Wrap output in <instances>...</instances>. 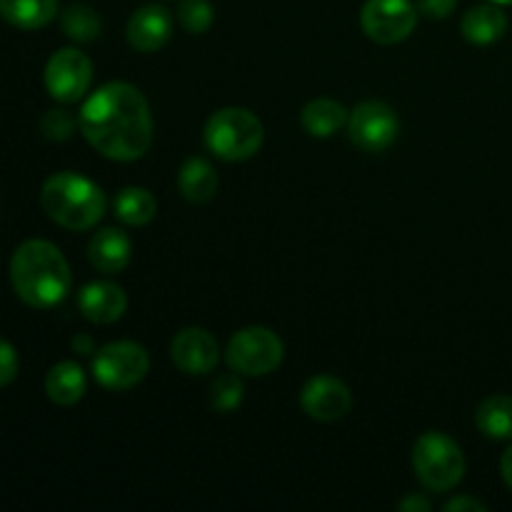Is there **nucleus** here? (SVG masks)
I'll use <instances>...</instances> for the list:
<instances>
[{"mask_svg": "<svg viewBox=\"0 0 512 512\" xmlns=\"http://www.w3.org/2000/svg\"><path fill=\"white\" fill-rule=\"evenodd\" d=\"M83 138L108 160L130 163L148 153L153 143V115L135 85L113 80L85 100L78 115Z\"/></svg>", "mask_w": 512, "mask_h": 512, "instance_id": "f257e3e1", "label": "nucleus"}, {"mask_svg": "<svg viewBox=\"0 0 512 512\" xmlns=\"http://www.w3.org/2000/svg\"><path fill=\"white\" fill-rule=\"evenodd\" d=\"M10 285L30 308H55L68 298L73 273L58 245L48 240H25L10 258Z\"/></svg>", "mask_w": 512, "mask_h": 512, "instance_id": "f03ea898", "label": "nucleus"}, {"mask_svg": "<svg viewBox=\"0 0 512 512\" xmlns=\"http://www.w3.org/2000/svg\"><path fill=\"white\" fill-rule=\"evenodd\" d=\"M40 205L53 223L65 230H90L105 215L108 200L103 188L85 175L65 170L50 175L40 188Z\"/></svg>", "mask_w": 512, "mask_h": 512, "instance_id": "7ed1b4c3", "label": "nucleus"}, {"mask_svg": "<svg viewBox=\"0 0 512 512\" xmlns=\"http://www.w3.org/2000/svg\"><path fill=\"white\" fill-rule=\"evenodd\" d=\"M203 140L210 153L225 163H243L263 148L265 128L253 110L230 105L210 115Z\"/></svg>", "mask_w": 512, "mask_h": 512, "instance_id": "20e7f679", "label": "nucleus"}, {"mask_svg": "<svg viewBox=\"0 0 512 512\" xmlns=\"http://www.w3.org/2000/svg\"><path fill=\"white\" fill-rule=\"evenodd\" d=\"M413 470L425 490L450 493L465 475V455L450 435L430 430L415 440Z\"/></svg>", "mask_w": 512, "mask_h": 512, "instance_id": "39448f33", "label": "nucleus"}, {"mask_svg": "<svg viewBox=\"0 0 512 512\" xmlns=\"http://www.w3.org/2000/svg\"><path fill=\"white\" fill-rule=\"evenodd\" d=\"M285 358V345L270 328L263 325H250V328L238 330L230 338L225 360L228 368L238 375L248 378H263V375L275 373Z\"/></svg>", "mask_w": 512, "mask_h": 512, "instance_id": "423d86ee", "label": "nucleus"}, {"mask_svg": "<svg viewBox=\"0 0 512 512\" xmlns=\"http://www.w3.org/2000/svg\"><path fill=\"white\" fill-rule=\"evenodd\" d=\"M150 373V355L148 350L133 340H118L108 343L93 355V378L105 390H123L135 388Z\"/></svg>", "mask_w": 512, "mask_h": 512, "instance_id": "0eeeda50", "label": "nucleus"}, {"mask_svg": "<svg viewBox=\"0 0 512 512\" xmlns=\"http://www.w3.org/2000/svg\"><path fill=\"white\" fill-rule=\"evenodd\" d=\"M360 25L373 43H403L418 25V5L413 0H365Z\"/></svg>", "mask_w": 512, "mask_h": 512, "instance_id": "6e6552de", "label": "nucleus"}, {"mask_svg": "<svg viewBox=\"0 0 512 512\" xmlns=\"http://www.w3.org/2000/svg\"><path fill=\"white\" fill-rule=\"evenodd\" d=\"M93 83V63L78 48H60L45 63V88L58 103H78Z\"/></svg>", "mask_w": 512, "mask_h": 512, "instance_id": "1a4fd4ad", "label": "nucleus"}, {"mask_svg": "<svg viewBox=\"0 0 512 512\" xmlns=\"http://www.w3.org/2000/svg\"><path fill=\"white\" fill-rule=\"evenodd\" d=\"M400 120L388 103L365 100L350 113L348 135L365 153H383L398 140Z\"/></svg>", "mask_w": 512, "mask_h": 512, "instance_id": "9d476101", "label": "nucleus"}, {"mask_svg": "<svg viewBox=\"0 0 512 512\" xmlns=\"http://www.w3.org/2000/svg\"><path fill=\"white\" fill-rule=\"evenodd\" d=\"M300 408L318 423H335L350 413L353 393L343 380L333 375H315L300 390Z\"/></svg>", "mask_w": 512, "mask_h": 512, "instance_id": "9b49d317", "label": "nucleus"}, {"mask_svg": "<svg viewBox=\"0 0 512 512\" xmlns=\"http://www.w3.org/2000/svg\"><path fill=\"white\" fill-rule=\"evenodd\" d=\"M170 358L183 373L208 375L220 360V345L205 328H183L170 343Z\"/></svg>", "mask_w": 512, "mask_h": 512, "instance_id": "f8f14e48", "label": "nucleus"}, {"mask_svg": "<svg viewBox=\"0 0 512 512\" xmlns=\"http://www.w3.org/2000/svg\"><path fill=\"white\" fill-rule=\"evenodd\" d=\"M173 35V15L165 5L150 3L128 20V43L140 53H158Z\"/></svg>", "mask_w": 512, "mask_h": 512, "instance_id": "ddd939ff", "label": "nucleus"}, {"mask_svg": "<svg viewBox=\"0 0 512 512\" xmlns=\"http://www.w3.org/2000/svg\"><path fill=\"white\" fill-rule=\"evenodd\" d=\"M78 308L83 318L95 325L118 323L128 310V295L120 285L110 283V280H95V283L80 288Z\"/></svg>", "mask_w": 512, "mask_h": 512, "instance_id": "4468645a", "label": "nucleus"}, {"mask_svg": "<svg viewBox=\"0 0 512 512\" xmlns=\"http://www.w3.org/2000/svg\"><path fill=\"white\" fill-rule=\"evenodd\" d=\"M133 255V243H130L128 233L118 228H103L90 238L88 258L98 273L115 275L125 270Z\"/></svg>", "mask_w": 512, "mask_h": 512, "instance_id": "2eb2a0df", "label": "nucleus"}, {"mask_svg": "<svg viewBox=\"0 0 512 512\" xmlns=\"http://www.w3.org/2000/svg\"><path fill=\"white\" fill-rule=\"evenodd\" d=\"M85 390H88V378L75 360H63V363L53 365L45 375V393L60 408L80 403Z\"/></svg>", "mask_w": 512, "mask_h": 512, "instance_id": "dca6fc26", "label": "nucleus"}, {"mask_svg": "<svg viewBox=\"0 0 512 512\" xmlns=\"http://www.w3.org/2000/svg\"><path fill=\"white\" fill-rule=\"evenodd\" d=\"M463 35L473 45H490L498 43L508 30V15L503 13L498 3H483L470 8L463 15Z\"/></svg>", "mask_w": 512, "mask_h": 512, "instance_id": "f3484780", "label": "nucleus"}, {"mask_svg": "<svg viewBox=\"0 0 512 512\" xmlns=\"http://www.w3.org/2000/svg\"><path fill=\"white\" fill-rule=\"evenodd\" d=\"M218 173L205 158H188L178 173V188L188 203H208L218 193Z\"/></svg>", "mask_w": 512, "mask_h": 512, "instance_id": "a211bd4d", "label": "nucleus"}, {"mask_svg": "<svg viewBox=\"0 0 512 512\" xmlns=\"http://www.w3.org/2000/svg\"><path fill=\"white\" fill-rule=\"evenodd\" d=\"M350 113L330 98L310 100L300 113V123H303L305 133L313 138H333L340 128H348Z\"/></svg>", "mask_w": 512, "mask_h": 512, "instance_id": "6ab92c4d", "label": "nucleus"}, {"mask_svg": "<svg viewBox=\"0 0 512 512\" xmlns=\"http://www.w3.org/2000/svg\"><path fill=\"white\" fill-rule=\"evenodd\" d=\"M58 0H0V18L18 30H40L55 20Z\"/></svg>", "mask_w": 512, "mask_h": 512, "instance_id": "aec40b11", "label": "nucleus"}, {"mask_svg": "<svg viewBox=\"0 0 512 512\" xmlns=\"http://www.w3.org/2000/svg\"><path fill=\"white\" fill-rule=\"evenodd\" d=\"M113 213L120 223L130 225V228H143L158 215V200L153 198L148 188L128 185L115 195Z\"/></svg>", "mask_w": 512, "mask_h": 512, "instance_id": "412c9836", "label": "nucleus"}, {"mask_svg": "<svg viewBox=\"0 0 512 512\" xmlns=\"http://www.w3.org/2000/svg\"><path fill=\"white\" fill-rule=\"evenodd\" d=\"M480 433L490 440H512V395H490L475 413Z\"/></svg>", "mask_w": 512, "mask_h": 512, "instance_id": "4be33fe9", "label": "nucleus"}, {"mask_svg": "<svg viewBox=\"0 0 512 512\" xmlns=\"http://www.w3.org/2000/svg\"><path fill=\"white\" fill-rule=\"evenodd\" d=\"M60 25H63V33L75 43H93L103 30L100 15L88 5H70L60 18Z\"/></svg>", "mask_w": 512, "mask_h": 512, "instance_id": "5701e85b", "label": "nucleus"}, {"mask_svg": "<svg viewBox=\"0 0 512 512\" xmlns=\"http://www.w3.org/2000/svg\"><path fill=\"white\" fill-rule=\"evenodd\" d=\"M245 398V385L243 380L238 378V373H228V375H220L218 380L213 383L210 388V405L213 410L218 413H233L243 405Z\"/></svg>", "mask_w": 512, "mask_h": 512, "instance_id": "b1692460", "label": "nucleus"}, {"mask_svg": "<svg viewBox=\"0 0 512 512\" xmlns=\"http://www.w3.org/2000/svg\"><path fill=\"white\" fill-rule=\"evenodd\" d=\"M178 20L188 33L203 35L208 33L215 20V10L210 0H180L178 3Z\"/></svg>", "mask_w": 512, "mask_h": 512, "instance_id": "393cba45", "label": "nucleus"}, {"mask_svg": "<svg viewBox=\"0 0 512 512\" xmlns=\"http://www.w3.org/2000/svg\"><path fill=\"white\" fill-rule=\"evenodd\" d=\"M75 130V118L63 108H53L40 118V133L45 135L53 143H63L73 135Z\"/></svg>", "mask_w": 512, "mask_h": 512, "instance_id": "a878e982", "label": "nucleus"}, {"mask_svg": "<svg viewBox=\"0 0 512 512\" xmlns=\"http://www.w3.org/2000/svg\"><path fill=\"white\" fill-rule=\"evenodd\" d=\"M18 370H20L18 353H15V348L8 343V340L0 338V388L13 383V380L18 378Z\"/></svg>", "mask_w": 512, "mask_h": 512, "instance_id": "bb28decb", "label": "nucleus"}, {"mask_svg": "<svg viewBox=\"0 0 512 512\" xmlns=\"http://www.w3.org/2000/svg\"><path fill=\"white\" fill-rule=\"evenodd\" d=\"M455 8H458V0H418L420 13L433 20L450 18Z\"/></svg>", "mask_w": 512, "mask_h": 512, "instance_id": "cd10ccee", "label": "nucleus"}, {"mask_svg": "<svg viewBox=\"0 0 512 512\" xmlns=\"http://www.w3.org/2000/svg\"><path fill=\"white\" fill-rule=\"evenodd\" d=\"M433 505H430V500H425L423 495H408V498H403L398 503V510H405V512H428Z\"/></svg>", "mask_w": 512, "mask_h": 512, "instance_id": "c85d7f7f", "label": "nucleus"}, {"mask_svg": "<svg viewBox=\"0 0 512 512\" xmlns=\"http://www.w3.org/2000/svg\"><path fill=\"white\" fill-rule=\"evenodd\" d=\"M445 510L448 512H463V510H485V505L480 503V500H475V498H453L450 500V503H445Z\"/></svg>", "mask_w": 512, "mask_h": 512, "instance_id": "c756f323", "label": "nucleus"}, {"mask_svg": "<svg viewBox=\"0 0 512 512\" xmlns=\"http://www.w3.org/2000/svg\"><path fill=\"white\" fill-rule=\"evenodd\" d=\"M500 473H503L505 485L512 490V445L503 453V460H500Z\"/></svg>", "mask_w": 512, "mask_h": 512, "instance_id": "7c9ffc66", "label": "nucleus"}, {"mask_svg": "<svg viewBox=\"0 0 512 512\" xmlns=\"http://www.w3.org/2000/svg\"><path fill=\"white\" fill-rule=\"evenodd\" d=\"M73 348H75V353H80V355L95 353V350H93V338H88V335H78V338L73 340Z\"/></svg>", "mask_w": 512, "mask_h": 512, "instance_id": "2f4dec72", "label": "nucleus"}, {"mask_svg": "<svg viewBox=\"0 0 512 512\" xmlns=\"http://www.w3.org/2000/svg\"><path fill=\"white\" fill-rule=\"evenodd\" d=\"M490 3H498V5H512V0H490Z\"/></svg>", "mask_w": 512, "mask_h": 512, "instance_id": "473e14b6", "label": "nucleus"}]
</instances>
